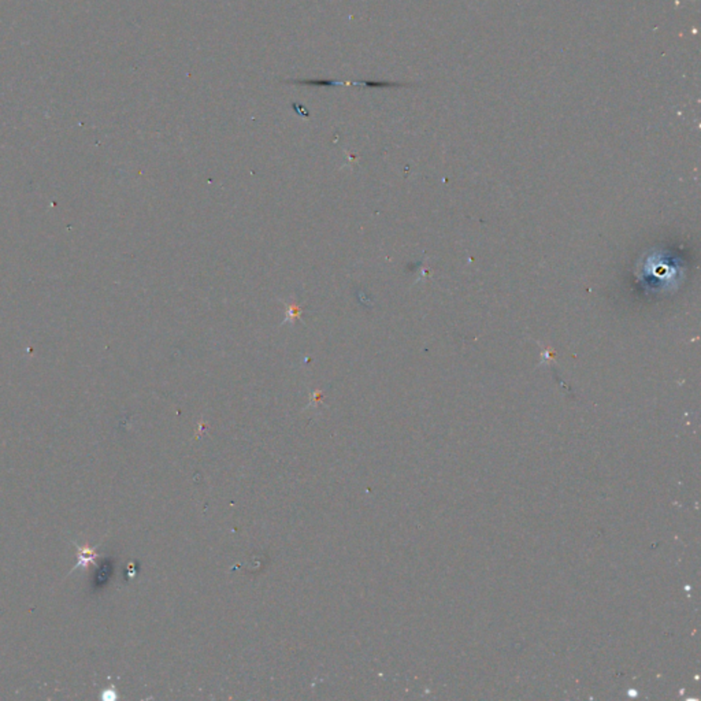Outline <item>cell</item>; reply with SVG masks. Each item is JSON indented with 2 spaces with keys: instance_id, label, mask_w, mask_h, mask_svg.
I'll return each mask as SVG.
<instances>
[{
  "instance_id": "3957f363",
  "label": "cell",
  "mask_w": 701,
  "mask_h": 701,
  "mask_svg": "<svg viewBox=\"0 0 701 701\" xmlns=\"http://www.w3.org/2000/svg\"><path fill=\"white\" fill-rule=\"evenodd\" d=\"M107 570H109V567H107V565H104V566H103V567L98 571V574H96V584H101V582H104V581L107 580V577H109V572H107Z\"/></svg>"
},
{
  "instance_id": "6da1fadb",
  "label": "cell",
  "mask_w": 701,
  "mask_h": 701,
  "mask_svg": "<svg viewBox=\"0 0 701 701\" xmlns=\"http://www.w3.org/2000/svg\"><path fill=\"white\" fill-rule=\"evenodd\" d=\"M73 545L77 550V563L74 565V567L70 570L67 575H70L73 571H76L77 569L85 571L88 570L91 566H96L99 557L103 556V554H100L95 548H91L88 542H85L84 545H80V544L73 541Z\"/></svg>"
},
{
  "instance_id": "7a4b0ae2",
  "label": "cell",
  "mask_w": 701,
  "mask_h": 701,
  "mask_svg": "<svg viewBox=\"0 0 701 701\" xmlns=\"http://www.w3.org/2000/svg\"><path fill=\"white\" fill-rule=\"evenodd\" d=\"M101 699L103 700H114L116 699V693H115V686L111 685L109 689H106L101 695Z\"/></svg>"
}]
</instances>
